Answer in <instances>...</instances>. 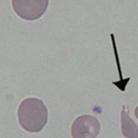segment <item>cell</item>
I'll return each instance as SVG.
<instances>
[{
	"instance_id": "3",
	"label": "cell",
	"mask_w": 138,
	"mask_h": 138,
	"mask_svg": "<svg viewBox=\"0 0 138 138\" xmlns=\"http://www.w3.org/2000/svg\"><path fill=\"white\" fill-rule=\"evenodd\" d=\"M100 129V125L97 118L89 115H83L74 120L71 134L73 138H96Z\"/></svg>"
},
{
	"instance_id": "5",
	"label": "cell",
	"mask_w": 138,
	"mask_h": 138,
	"mask_svg": "<svg viewBox=\"0 0 138 138\" xmlns=\"http://www.w3.org/2000/svg\"><path fill=\"white\" fill-rule=\"evenodd\" d=\"M135 115L136 117V118L138 119V106L136 107L135 110Z\"/></svg>"
},
{
	"instance_id": "4",
	"label": "cell",
	"mask_w": 138,
	"mask_h": 138,
	"mask_svg": "<svg viewBox=\"0 0 138 138\" xmlns=\"http://www.w3.org/2000/svg\"><path fill=\"white\" fill-rule=\"evenodd\" d=\"M123 134L127 138H138V126L129 115L128 107L123 106L122 111Z\"/></svg>"
},
{
	"instance_id": "1",
	"label": "cell",
	"mask_w": 138,
	"mask_h": 138,
	"mask_svg": "<svg viewBox=\"0 0 138 138\" xmlns=\"http://www.w3.org/2000/svg\"><path fill=\"white\" fill-rule=\"evenodd\" d=\"M17 114L20 125L29 132H40L48 122L47 108L38 99L27 98L23 100L19 106Z\"/></svg>"
},
{
	"instance_id": "2",
	"label": "cell",
	"mask_w": 138,
	"mask_h": 138,
	"mask_svg": "<svg viewBox=\"0 0 138 138\" xmlns=\"http://www.w3.org/2000/svg\"><path fill=\"white\" fill-rule=\"evenodd\" d=\"M49 0H12L16 14L22 18L33 21L39 18L47 10Z\"/></svg>"
}]
</instances>
